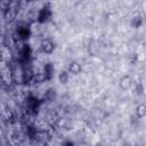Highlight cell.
<instances>
[{
  "label": "cell",
  "instance_id": "3957f363",
  "mask_svg": "<svg viewBox=\"0 0 146 146\" xmlns=\"http://www.w3.org/2000/svg\"><path fill=\"white\" fill-rule=\"evenodd\" d=\"M41 49L44 54H51L55 49V44L49 40V39H46L41 42Z\"/></svg>",
  "mask_w": 146,
  "mask_h": 146
},
{
  "label": "cell",
  "instance_id": "6da1fadb",
  "mask_svg": "<svg viewBox=\"0 0 146 146\" xmlns=\"http://www.w3.org/2000/svg\"><path fill=\"white\" fill-rule=\"evenodd\" d=\"M14 6H15V2H10L9 7L5 10V16H6V19H7V21H13V19L16 17L17 8L14 7Z\"/></svg>",
  "mask_w": 146,
  "mask_h": 146
},
{
  "label": "cell",
  "instance_id": "7a4b0ae2",
  "mask_svg": "<svg viewBox=\"0 0 146 146\" xmlns=\"http://www.w3.org/2000/svg\"><path fill=\"white\" fill-rule=\"evenodd\" d=\"M131 84H132V79H131L129 75L122 76V78L120 79V81H119V87H120L122 90H128V89H130Z\"/></svg>",
  "mask_w": 146,
  "mask_h": 146
},
{
  "label": "cell",
  "instance_id": "8992f818",
  "mask_svg": "<svg viewBox=\"0 0 146 146\" xmlns=\"http://www.w3.org/2000/svg\"><path fill=\"white\" fill-rule=\"evenodd\" d=\"M58 80H59L60 83H67V81H68V72L62 71L58 74Z\"/></svg>",
  "mask_w": 146,
  "mask_h": 146
},
{
  "label": "cell",
  "instance_id": "277c9868",
  "mask_svg": "<svg viewBox=\"0 0 146 146\" xmlns=\"http://www.w3.org/2000/svg\"><path fill=\"white\" fill-rule=\"evenodd\" d=\"M81 70H82V67L78 62H72L67 67V72L71 73V74H74V75L79 74L81 72Z\"/></svg>",
  "mask_w": 146,
  "mask_h": 146
},
{
  "label": "cell",
  "instance_id": "5b68a950",
  "mask_svg": "<svg viewBox=\"0 0 146 146\" xmlns=\"http://www.w3.org/2000/svg\"><path fill=\"white\" fill-rule=\"evenodd\" d=\"M136 115L139 119H143L146 115V105L145 104H139L136 107Z\"/></svg>",
  "mask_w": 146,
  "mask_h": 146
}]
</instances>
